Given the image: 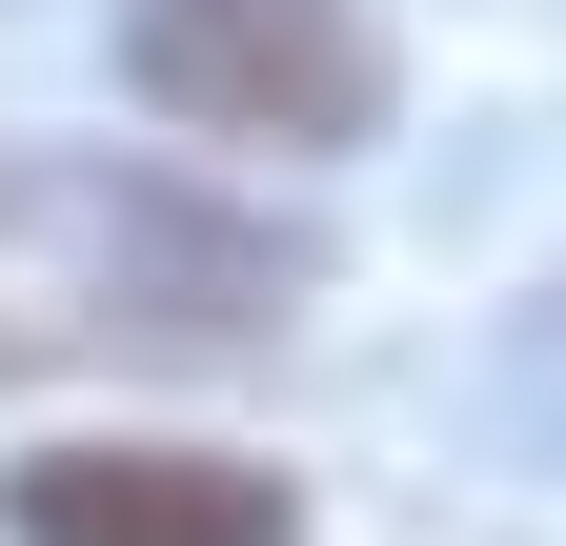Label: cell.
Instances as JSON below:
<instances>
[{
	"mask_svg": "<svg viewBox=\"0 0 566 546\" xmlns=\"http://www.w3.org/2000/svg\"><path fill=\"white\" fill-rule=\"evenodd\" d=\"M546 405H566V284H546Z\"/></svg>",
	"mask_w": 566,
	"mask_h": 546,
	"instance_id": "obj_4",
	"label": "cell"
},
{
	"mask_svg": "<svg viewBox=\"0 0 566 546\" xmlns=\"http://www.w3.org/2000/svg\"><path fill=\"white\" fill-rule=\"evenodd\" d=\"M102 263H122V324H163V345H243V324L304 284L283 243L202 223V202H163V182H122V202H102Z\"/></svg>",
	"mask_w": 566,
	"mask_h": 546,
	"instance_id": "obj_3",
	"label": "cell"
},
{
	"mask_svg": "<svg viewBox=\"0 0 566 546\" xmlns=\"http://www.w3.org/2000/svg\"><path fill=\"white\" fill-rule=\"evenodd\" d=\"M122 82L182 143L243 162H344L385 122V21L365 0H122Z\"/></svg>",
	"mask_w": 566,
	"mask_h": 546,
	"instance_id": "obj_1",
	"label": "cell"
},
{
	"mask_svg": "<svg viewBox=\"0 0 566 546\" xmlns=\"http://www.w3.org/2000/svg\"><path fill=\"white\" fill-rule=\"evenodd\" d=\"M0 526L21 546H304L283 465H243V445H41L0 486Z\"/></svg>",
	"mask_w": 566,
	"mask_h": 546,
	"instance_id": "obj_2",
	"label": "cell"
}]
</instances>
